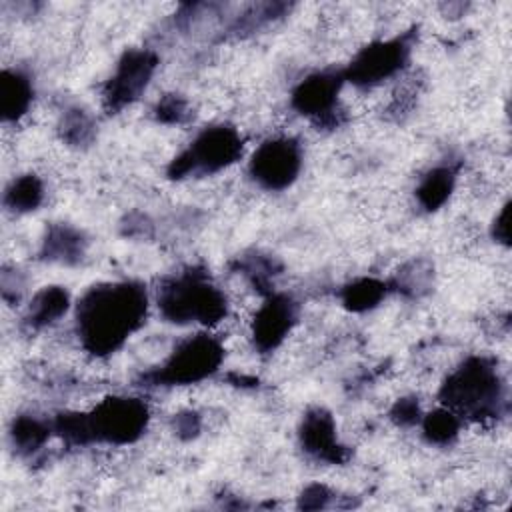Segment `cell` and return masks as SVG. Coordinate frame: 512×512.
Masks as SVG:
<instances>
[{"mask_svg":"<svg viewBox=\"0 0 512 512\" xmlns=\"http://www.w3.org/2000/svg\"><path fill=\"white\" fill-rule=\"evenodd\" d=\"M304 152L294 136H272L262 140L248 160V176L268 192L290 188L302 170Z\"/></svg>","mask_w":512,"mask_h":512,"instance_id":"8","label":"cell"},{"mask_svg":"<svg viewBox=\"0 0 512 512\" xmlns=\"http://www.w3.org/2000/svg\"><path fill=\"white\" fill-rule=\"evenodd\" d=\"M150 424V408L138 396H108L88 412H60L52 418L54 434L68 446L136 442Z\"/></svg>","mask_w":512,"mask_h":512,"instance_id":"2","label":"cell"},{"mask_svg":"<svg viewBox=\"0 0 512 512\" xmlns=\"http://www.w3.org/2000/svg\"><path fill=\"white\" fill-rule=\"evenodd\" d=\"M414 38V30H406L366 44L354 54L350 64L342 68L344 80L356 88L368 90L398 76L410 62Z\"/></svg>","mask_w":512,"mask_h":512,"instance_id":"7","label":"cell"},{"mask_svg":"<svg viewBox=\"0 0 512 512\" xmlns=\"http://www.w3.org/2000/svg\"><path fill=\"white\" fill-rule=\"evenodd\" d=\"M148 306V290L138 280H110L90 286L74 304L80 346L96 358L118 352L144 326Z\"/></svg>","mask_w":512,"mask_h":512,"instance_id":"1","label":"cell"},{"mask_svg":"<svg viewBox=\"0 0 512 512\" xmlns=\"http://www.w3.org/2000/svg\"><path fill=\"white\" fill-rule=\"evenodd\" d=\"M334 498V492L324 484H308L302 494L298 496V506L304 510H320L328 508L330 500Z\"/></svg>","mask_w":512,"mask_h":512,"instance_id":"26","label":"cell"},{"mask_svg":"<svg viewBox=\"0 0 512 512\" xmlns=\"http://www.w3.org/2000/svg\"><path fill=\"white\" fill-rule=\"evenodd\" d=\"M420 428H422V436L428 444L450 446L460 434L462 420L452 410L440 406L428 414H422Z\"/></svg>","mask_w":512,"mask_h":512,"instance_id":"20","label":"cell"},{"mask_svg":"<svg viewBox=\"0 0 512 512\" xmlns=\"http://www.w3.org/2000/svg\"><path fill=\"white\" fill-rule=\"evenodd\" d=\"M44 202V182L36 174H20L4 188L2 204L14 214H28L38 210Z\"/></svg>","mask_w":512,"mask_h":512,"instance_id":"18","label":"cell"},{"mask_svg":"<svg viewBox=\"0 0 512 512\" xmlns=\"http://www.w3.org/2000/svg\"><path fill=\"white\" fill-rule=\"evenodd\" d=\"M240 272L266 296L274 292V278L280 274V264L268 254H244L238 258Z\"/></svg>","mask_w":512,"mask_h":512,"instance_id":"23","label":"cell"},{"mask_svg":"<svg viewBox=\"0 0 512 512\" xmlns=\"http://www.w3.org/2000/svg\"><path fill=\"white\" fill-rule=\"evenodd\" d=\"M58 132L68 146H86L96 134V124L90 112L80 106H70L60 116Z\"/></svg>","mask_w":512,"mask_h":512,"instance_id":"21","label":"cell"},{"mask_svg":"<svg viewBox=\"0 0 512 512\" xmlns=\"http://www.w3.org/2000/svg\"><path fill=\"white\" fill-rule=\"evenodd\" d=\"M224 362V346L210 332L184 338L154 370L142 376L146 386H190L214 376Z\"/></svg>","mask_w":512,"mask_h":512,"instance_id":"6","label":"cell"},{"mask_svg":"<svg viewBox=\"0 0 512 512\" xmlns=\"http://www.w3.org/2000/svg\"><path fill=\"white\" fill-rule=\"evenodd\" d=\"M346 84L342 68H324L302 78L292 94L290 106L318 126L334 128L340 122L338 96Z\"/></svg>","mask_w":512,"mask_h":512,"instance_id":"10","label":"cell"},{"mask_svg":"<svg viewBox=\"0 0 512 512\" xmlns=\"http://www.w3.org/2000/svg\"><path fill=\"white\" fill-rule=\"evenodd\" d=\"M158 68V54L150 48H128L110 78L102 86V104L108 112H120L134 104L150 86Z\"/></svg>","mask_w":512,"mask_h":512,"instance_id":"9","label":"cell"},{"mask_svg":"<svg viewBox=\"0 0 512 512\" xmlns=\"http://www.w3.org/2000/svg\"><path fill=\"white\" fill-rule=\"evenodd\" d=\"M244 156V138L230 124L202 128L168 164V178H202L218 174Z\"/></svg>","mask_w":512,"mask_h":512,"instance_id":"5","label":"cell"},{"mask_svg":"<svg viewBox=\"0 0 512 512\" xmlns=\"http://www.w3.org/2000/svg\"><path fill=\"white\" fill-rule=\"evenodd\" d=\"M390 290L402 292L410 298H420L432 286V264L428 260H412L388 282Z\"/></svg>","mask_w":512,"mask_h":512,"instance_id":"22","label":"cell"},{"mask_svg":"<svg viewBox=\"0 0 512 512\" xmlns=\"http://www.w3.org/2000/svg\"><path fill=\"white\" fill-rule=\"evenodd\" d=\"M50 434H54L52 420L36 414H18L10 424V444L20 456H32L44 448Z\"/></svg>","mask_w":512,"mask_h":512,"instance_id":"17","label":"cell"},{"mask_svg":"<svg viewBox=\"0 0 512 512\" xmlns=\"http://www.w3.org/2000/svg\"><path fill=\"white\" fill-rule=\"evenodd\" d=\"M298 314L300 306L290 294L278 290L266 294L250 324V338L254 348L260 354H270L282 346V342L296 326Z\"/></svg>","mask_w":512,"mask_h":512,"instance_id":"11","label":"cell"},{"mask_svg":"<svg viewBox=\"0 0 512 512\" xmlns=\"http://www.w3.org/2000/svg\"><path fill=\"white\" fill-rule=\"evenodd\" d=\"M70 292L64 286H44L28 302L22 322L28 330L38 332L56 324L70 310Z\"/></svg>","mask_w":512,"mask_h":512,"instance_id":"15","label":"cell"},{"mask_svg":"<svg viewBox=\"0 0 512 512\" xmlns=\"http://www.w3.org/2000/svg\"><path fill=\"white\" fill-rule=\"evenodd\" d=\"M160 316L176 326H214L228 314V298L208 270L188 266L164 278L156 290Z\"/></svg>","mask_w":512,"mask_h":512,"instance_id":"4","label":"cell"},{"mask_svg":"<svg viewBox=\"0 0 512 512\" xmlns=\"http://www.w3.org/2000/svg\"><path fill=\"white\" fill-rule=\"evenodd\" d=\"M458 168L454 164H436L432 166L416 184V202L426 212L440 210L456 188Z\"/></svg>","mask_w":512,"mask_h":512,"instance_id":"16","label":"cell"},{"mask_svg":"<svg viewBox=\"0 0 512 512\" xmlns=\"http://www.w3.org/2000/svg\"><path fill=\"white\" fill-rule=\"evenodd\" d=\"M34 100L32 76L22 68H4L0 76V116L4 124L22 120Z\"/></svg>","mask_w":512,"mask_h":512,"instance_id":"14","label":"cell"},{"mask_svg":"<svg viewBox=\"0 0 512 512\" xmlns=\"http://www.w3.org/2000/svg\"><path fill=\"white\" fill-rule=\"evenodd\" d=\"M390 292V284L380 278H356L342 286L340 290V302L350 312H368L376 308L386 294Z\"/></svg>","mask_w":512,"mask_h":512,"instance_id":"19","label":"cell"},{"mask_svg":"<svg viewBox=\"0 0 512 512\" xmlns=\"http://www.w3.org/2000/svg\"><path fill=\"white\" fill-rule=\"evenodd\" d=\"M88 250V238L86 234L64 222L50 224L42 236L40 244V258L52 264L62 266H76L82 262Z\"/></svg>","mask_w":512,"mask_h":512,"instance_id":"13","label":"cell"},{"mask_svg":"<svg viewBox=\"0 0 512 512\" xmlns=\"http://www.w3.org/2000/svg\"><path fill=\"white\" fill-rule=\"evenodd\" d=\"M154 116L162 124H182L190 116L188 102L178 94H164L154 106Z\"/></svg>","mask_w":512,"mask_h":512,"instance_id":"24","label":"cell"},{"mask_svg":"<svg viewBox=\"0 0 512 512\" xmlns=\"http://www.w3.org/2000/svg\"><path fill=\"white\" fill-rule=\"evenodd\" d=\"M440 406L452 410L460 420L490 422L508 410L506 382L490 356L464 358L440 384Z\"/></svg>","mask_w":512,"mask_h":512,"instance_id":"3","label":"cell"},{"mask_svg":"<svg viewBox=\"0 0 512 512\" xmlns=\"http://www.w3.org/2000/svg\"><path fill=\"white\" fill-rule=\"evenodd\" d=\"M22 290H24V284L18 278L16 268L14 270L4 268V272H2V298L6 302H20Z\"/></svg>","mask_w":512,"mask_h":512,"instance_id":"28","label":"cell"},{"mask_svg":"<svg viewBox=\"0 0 512 512\" xmlns=\"http://www.w3.org/2000/svg\"><path fill=\"white\" fill-rule=\"evenodd\" d=\"M200 428H202L200 416H198V412H194V410H184V412H180V414L174 416V430H176V434H178L180 438H184V440H190V438L198 436Z\"/></svg>","mask_w":512,"mask_h":512,"instance_id":"27","label":"cell"},{"mask_svg":"<svg viewBox=\"0 0 512 512\" xmlns=\"http://www.w3.org/2000/svg\"><path fill=\"white\" fill-rule=\"evenodd\" d=\"M420 418H422V410H420V402L418 398L414 396H404V398H398L394 402V406L390 408V420L398 426H416L420 424Z\"/></svg>","mask_w":512,"mask_h":512,"instance_id":"25","label":"cell"},{"mask_svg":"<svg viewBox=\"0 0 512 512\" xmlns=\"http://www.w3.org/2000/svg\"><path fill=\"white\" fill-rule=\"evenodd\" d=\"M298 442L300 448L318 462L342 464L350 456L348 448L338 438L332 412L322 406H312L304 412L298 426Z\"/></svg>","mask_w":512,"mask_h":512,"instance_id":"12","label":"cell"},{"mask_svg":"<svg viewBox=\"0 0 512 512\" xmlns=\"http://www.w3.org/2000/svg\"><path fill=\"white\" fill-rule=\"evenodd\" d=\"M508 216H510V204L506 202L500 212L494 216L492 226H490V234L494 238V242H500L504 246H508L510 240V226H508Z\"/></svg>","mask_w":512,"mask_h":512,"instance_id":"29","label":"cell"}]
</instances>
